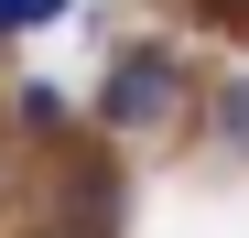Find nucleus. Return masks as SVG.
<instances>
[{
  "instance_id": "f257e3e1",
  "label": "nucleus",
  "mask_w": 249,
  "mask_h": 238,
  "mask_svg": "<svg viewBox=\"0 0 249 238\" xmlns=\"http://www.w3.org/2000/svg\"><path fill=\"white\" fill-rule=\"evenodd\" d=\"M174 108H184L174 54H119V65H108V98H98V119H108V130H162Z\"/></svg>"
},
{
  "instance_id": "f03ea898",
  "label": "nucleus",
  "mask_w": 249,
  "mask_h": 238,
  "mask_svg": "<svg viewBox=\"0 0 249 238\" xmlns=\"http://www.w3.org/2000/svg\"><path fill=\"white\" fill-rule=\"evenodd\" d=\"M22 119H33V130H65V119H76V108H65L54 87H22Z\"/></svg>"
},
{
  "instance_id": "7ed1b4c3",
  "label": "nucleus",
  "mask_w": 249,
  "mask_h": 238,
  "mask_svg": "<svg viewBox=\"0 0 249 238\" xmlns=\"http://www.w3.org/2000/svg\"><path fill=\"white\" fill-rule=\"evenodd\" d=\"M11 22H65V0H0V33Z\"/></svg>"
},
{
  "instance_id": "20e7f679",
  "label": "nucleus",
  "mask_w": 249,
  "mask_h": 238,
  "mask_svg": "<svg viewBox=\"0 0 249 238\" xmlns=\"http://www.w3.org/2000/svg\"><path fill=\"white\" fill-rule=\"evenodd\" d=\"M238 141H249V87H238Z\"/></svg>"
}]
</instances>
